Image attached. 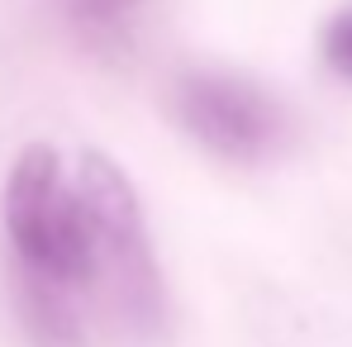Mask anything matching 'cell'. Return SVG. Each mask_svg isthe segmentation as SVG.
<instances>
[{"mask_svg": "<svg viewBox=\"0 0 352 347\" xmlns=\"http://www.w3.org/2000/svg\"><path fill=\"white\" fill-rule=\"evenodd\" d=\"M0 214L14 276H34L72 295L96 290V229L76 176L62 172V157L48 143H29L14 157Z\"/></svg>", "mask_w": 352, "mask_h": 347, "instance_id": "obj_1", "label": "cell"}, {"mask_svg": "<svg viewBox=\"0 0 352 347\" xmlns=\"http://www.w3.org/2000/svg\"><path fill=\"white\" fill-rule=\"evenodd\" d=\"M76 190L86 200L91 229H96V290H105L115 319L133 338H162L167 333V286L148 243L143 205L133 181L110 157L86 153L76 167Z\"/></svg>", "mask_w": 352, "mask_h": 347, "instance_id": "obj_2", "label": "cell"}, {"mask_svg": "<svg viewBox=\"0 0 352 347\" xmlns=\"http://www.w3.org/2000/svg\"><path fill=\"white\" fill-rule=\"evenodd\" d=\"M172 110L200 148L229 162H262L286 138L281 105L234 71H186L172 91Z\"/></svg>", "mask_w": 352, "mask_h": 347, "instance_id": "obj_3", "label": "cell"}, {"mask_svg": "<svg viewBox=\"0 0 352 347\" xmlns=\"http://www.w3.org/2000/svg\"><path fill=\"white\" fill-rule=\"evenodd\" d=\"M14 309H19V324L29 333L34 347H86V328H81V295L58 290L48 281H34V276H14Z\"/></svg>", "mask_w": 352, "mask_h": 347, "instance_id": "obj_4", "label": "cell"}, {"mask_svg": "<svg viewBox=\"0 0 352 347\" xmlns=\"http://www.w3.org/2000/svg\"><path fill=\"white\" fill-rule=\"evenodd\" d=\"M133 5H143V0H62L67 19L91 38H115Z\"/></svg>", "mask_w": 352, "mask_h": 347, "instance_id": "obj_5", "label": "cell"}, {"mask_svg": "<svg viewBox=\"0 0 352 347\" xmlns=\"http://www.w3.org/2000/svg\"><path fill=\"white\" fill-rule=\"evenodd\" d=\"M319 53H324V62H329L343 81H352V5H348V10H338V14L324 24Z\"/></svg>", "mask_w": 352, "mask_h": 347, "instance_id": "obj_6", "label": "cell"}]
</instances>
